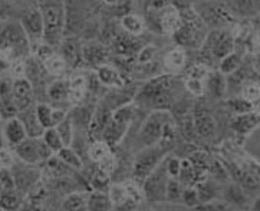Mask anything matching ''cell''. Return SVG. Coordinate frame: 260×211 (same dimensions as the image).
<instances>
[{"instance_id":"cell-5","label":"cell","mask_w":260,"mask_h":211,"mask_svg":"<svg viewBox=\"0 0 260 211\" xmlns=\"http://www.w3.org/2000/svg\"><path fill=\"white\" fill-rule=\"evenodd\" d=\"M171 150H173V141H168V139H161L155 145L143 148L135 157L134 164H133V177L135 181L144 183V180L167 158Z\"/></svg>"},{"instance_id":"cell-36","label":"cell","mask_w":260,"mask_h":211,"mask_svg":"<svg viewBox=\"0 0 260 211\" xmlns=\"http://www.w3.org/2000/svg\"><path fill=\"white\" fill-rule=\"evenodd\" d=\"M20 205V195L16 190H2L0 191V208L2 210H16Z\"/></svg>"},{"instance_id":"cell-57","label":"cell","mask_w":260,"mask_h":211,"mask_svg":"<svg viewBox=\"0 0 260 211\" xmlns=\"http://www.w3.org/2000/svg\"><path fill=\"white\" fill-rule=\"evenodd\" d=\"M254 66H256V69L260 72V56H257V59L254 62Z\"/></svg>"},{"instance_id":"cell-49","label":"cell","mask_w":260,"mask_h":211,"mask_svg":"<svg viewBox=\"0 0 260 211\" xmlns=\"http://www.w3.org/2000/svg\"><path fill=\"white\" fill-rule=\"evenodd\" d=\"M210 172H211V175L216 178V180H227V178L230 177L226 165L221 164V162H218V161H213V162H211V165H210Z\"/></svg>"},{"instance_id":"cell-43","label":"cell","mask_w":260,"mask_h":211,"mask_svg":"<svg viewBox=\"0 0 260 211\" xmlns=\"http://www.w3.org/2000/svg\"><path fill=\"white\" fill-rule=\"evenodd\" d=\"M181 201L187 207H190V208H194L196 205H199L200 204V197H199V193H197V188L196 187H187V188H184Z\"/></svg>"},{"instance_id":"cell-3","label":"cell","mask_w":260,"mask_h":211,"mask_svg":"<svg viewBox=\"0 0 260 211\" xmlns=\"http://www.w3.org/2000/svg\"><path fill=\"white\" fill-rule=\"evenodd\" d=\"M181 16V25L173 34L174 42L184 49H200L209 34V26L194 8L183 10Z\"/></svg>"},{"instance_id":"cell-26","label":"cell","mask_w":260,"mask_h":211,"mask_svg":"<svg viewBox=\"0 0 260 211\" xmlns=\"http://www.w3.org/2000/svg\"><path fill=\"white\" fill-rule=\"evenodd\" d=\"M121 29L133 36H141L145 30V22L141 16L135 13H126L121 17Z\"/></svg>"},{"instance_id":"cell-31","label":"cell","mask_w":260,"mask_h":211,"mask_svg":"<svg viewBox=\"0 0 260 211\" xmlns=\"http://www.w3.org/2000/svg\"><path fill=\"white\" fill-rule=\"evenodd\" d=\"M111 145H109L107 141H104V139H93V143L89 145V148H88V155H89V158L93 162H101L104 158H107L109 154H111Z\"/></svg>"},{"instance_id":"cell-6","label":"cell","mask_w":260,"mask_h":211,"mask_svg":"<svg viewBox=\"0 0 260 211\" xmlns=\"http://www.w3.org/2000/svg\"><path fill=\"white\" fill-rule=\"evenodd\" d=\"M173 122L171 115L166 110H154L143 122L138 132V141L143 148L158 144L166 134L167 127Z\"/></svg>"},{"instance_id":"cell-39","label":"cell","mask_w":260,"mask_h":211,"mask_svg":"<svg viewBox=\"0 0 260 211\" xmlns=\"http://www.w3.org/2000/svg\"><path fill=\"white\" fill-rule=\"evenodd\" d=\"M53 110L49 103H45V102H41V103H36V114H38V118L41 121L45 128H52L55 127L53 125Z\"/></svg>"},{"instance_id":"cell-28","label":"cell","mask_w":260,"mask_h":211,"mask_svg":"<svg viewBox=\"0 0 260 211\" xmlns=\"http://www.w3.org/2000/svg\"><path fill=\"white\" fill-rule=\"evenodd\" d=\"M93 112L95 108L91 105H75V110L71 112V119L74 121V125L75 127H85L89 128L91 125V121L93 118Z\"/></svg>"},{"instance_id":"cell-7","label":"cell","mask_w":260,"mask_h":211,"mask_svg":"<svg viewBox=\"0 0 260 211\" xmlns=\"http://www.w3.org/2000/svg\"><path fill=\"white\" fill-rule=\"evenodd\" d=\"M135 118V108L131 103H125L114 111V115L102 132L101 139L107 141L111 147H115L125 136L129 125Z\"/></svg>"},{"instance_id":"cell-33","label":"cell","mask_w":260,"mask_h":211,"mask_svg":"<svg viewBox=\"0 0 260 211\" xmlns=\"http://www.w3.org/2000/svg\"><path fill=\"white\" fill-rule=\"evenodd\" d=\"M197 193L200 197V203H209L216 200V197L218 194V187L214 181H207V180H203L202 183H199L197 186Z\"/></svg>"},{"instance_id":"cell-1","label":"cell","mask_w":260,"mask_h":211,"mask_svg":"<svg viewBox=\"0 0 260 211\" xmlns=\"http://www.w3.org/2000/svg\"><path fill=\"white\" fill-rule=\"evenodd\" d=\"M27 56H32V45L20 20L12 17L2 20L0 58L3 69H8L12 62L26 60Z\"/></svg>"},{"instance_id":"cell-24","label":"cell","mask_w":260,"mask_h":211,"mask_svg":"<svg viewBox=\"0 0 260 211\" xmlns=\"http://www.w3.org/2000/svg\"><path fill=\"white\" fill-rule=\"evenodd\" d=\"M185 63H187V52L181 46L171 49L164 56V66L171 74H176V72H180L181 69H184Z\"/></svg>"},{"instance_id":"cell-56","label":"cell","mask_w":260,"mask_h":211,"mask_svg":"<svg viewBox=\"0 0 260 211\" xmlns=\"http://www.w3.org/2000/svg\"><path fill=\"white\" fill-rule=\"evenodd\" d=\"M253 210H257L260 211V197L259 198H256V201L253 203V207H252Z\"/></svg>"},{"instance_id":"cell-52","label":"cell","mask_w":260,"mask_h":211,"mask_svg":"<svg viewBox=\"0 0 260 211\" xmlns=\"http://www.w3.org/2000/svg\"><path fill=\"white\" fill-rule=\"evenodd\" d=\"M13 162H15V157H13L12 151H9L6 147H3L2 152H0V167L2 168H12Z\"/></svg>"},{"instance_id":"cell-29","label":"cell","mask_w":260,"mask_h":211,"mask_svg":"<svg viewBox=\"0 0 260 211\" xmlns=\"http://www.w3.org/2000/svg\"><path fill=\"white\" fill-rule=\"evenodd\" d=\"M48 98L53 102L68 101L69 96V79H56L48 86Z\"/></svg>"},{"instance_id":"cell-40","label":"cell","mask_w":260,"mask_h":211,"mask_svg":"<svg viewBox=\"0 0 260 211\" xmlns=\"http://www.w3.org/2000/svg\"><path fill=\"white\" fill-rule=\"evenodd\" d=\"M108 193H109V197H111V201H112V204H114V208H117L118 205H121V204L125 201L126 198H129L125 183L111 186L109 187Z\"/></svg>"},{"instance_id":"cell-50","label":"cell","mask_w":260,"mask_h":211,"mask_svg":"<svg viewBox=\"0 0 260 211\" xmlns=\"http://www.w3.org/2000/svg\"><path fill=\"white\" fill-rule=\"evenodd\" d=\"M188 160L196 168L200 169V171H204L209 167V160H207V155L204 152H194Z\"/></svg>"},{"instance_id":"cell-4","label":"cell","mask_w":260,"mask_h":211,"mask_svg":"<svg viewBox=\"0 0 260 211\" xmlns=\"http://www.w3.org/2000/svg\"><path fill=\"white\" fill-rule=\"evenodd\" d=\"M176 76L159 75L150 79L137 93L135 101L138 105L154 110H167L171 101V88L176 86Z\"/></svg>"},{"instance_id":"cell-55","label":"cell","mask_w":260,"mask_h":211,"mask_svg":"<svg viewBox=\"0 0 260 211\" xmlns=\"http://www.w3.org/2000/svg\"><path fill=\"white\" fill-rule=\"evenodd\" d=\"M102 2H104L105 5H109V6H114V5H118V3H119L121 0H102Z\"/></svg>"},{"instance_id":"cell-47","label":"cell","mask_w":260,"mask_h":211,"mask_svg":"<svg viewBox=\"0 0 260 211\" xmlns=\"http://www.w3.org/2000/svg\"><path fill=\"white\" fill-rule=\"evenodd\" d=\"M242 96L249 102H257L260 99V85L259 84H249L242 89Z\"/></svg>"},{"instance_id":"cell-42","label":"cell","mask_w":260,"mask_h":211,"mask_svg":"<svg viewBox=\"0 0 260 211\" xmlns=\"http://www.w3.org/2000/svg\"><path fill=\"white\" fill-rule=\"evenodd\" d=\"M184 88L193 96H203L206 92V81L196 79V78H187L184 81Z\"/></svg>"},{"instance_id":"cell-19","label":"cell","mask_w":260,"mask_h":211,"mask_svg":"<svg viewBox=\"0 0 260 211\" xmlns=\"http://www.w3.org/2000/svg\"><path fill=\"white\" fill-rule=\"evenodd\" d=\"M82 56L86 65L101 66L108 59V49L98 42H89L82 45Z\"/></svg>"},{"instance_id":"cell-48","label":"cell","mask_w":260,"mask_h":211,"mask_svg":"<svg viewBox=\"0 0 260 211\" xmlns=\"http://www.w3.org/2000/svg\"><path fill=\"white\" fill-rule=\"evenodd\" d=\"M0 187H2V190H16V180L13 178L12 171H9V168H2Z\"/></svg>"},{"instance_id":"cell-30","label":"cell","mask_w":260,"mask_h":211,"mask_svg":"<svg viewBox=\"0 0 260 211\" xmlns=\"http://www.w3.org/2000/svg\"><path fill=\"white\" fill-rule=\"evenodd\" d=\"M62 210L79 211L88 210V194L85 193H72L65 197L63 203L60 205Z\"/></svg>"},{"instance_id":"cell-8","label":"cell","mask_w":260,"mask_h":211,"mask_svg":"<svg viewBox=\"0 0 260 211\" xmlns=\"http://www.w3.org/2000/svg\"><path fill=\"white\" fill-rule=\"evenodd\" d=\"M15 155L19 160L29 165H35L43 161H48L51 157H53L55 152L52 151L48 147V144L43 141V138H34V136H27L25 141L17 144L16 147H13Z\"/></svg>"},{"instance_id":"cell-37","label":"cell","mask_w":260,"mask_h":211,"mask_svg":"<svg viewBox=\"0 0 260 211\" xmlns=\"http://www.w3.org/2000/svg\"><path fill=\"white\" fill-rule=\"evenodd\" d=\"M42 138L43 141L48 144V147H49L55 154H58V152L65 147V144H63L62 138H60V135H59V132L56 131V128L55 127L46 128L45 132H43Z\"/></svg>"},{"instance_id":"cell-10","label":"cell","mask_w":260,"mask_h":211,"mask_svg":"<svg viewBox=\"0 0 260 211\" xmlns=\"http://www.w3.org/2000/svg\"><path fill=\"white\" fill-rule=\"evenodd\" d=\"M166 160L162 161L158 167L144 180L143 183L144 197L151 203H161V201L167 200L166 198V191H167V183L170 180V174L167 171Z\"/></svg>"},{"instance_id":"cell-16","label":"cell","mask_w":260,"mask_h":211,"mask_svg":"<svg viewBox=\"0 0 260 211\" xmlns=\"http://www.w3.org/2000/svg\"><path fill=\"white\" fill-rule=\"evenodd\" d=\"M193 119L197 135H200L202 138H210L216 134V121L206 108L197 107L193 111Z\"/></svg>"},{"instance_id":"cell-46","label":"cell","mask_w":260,"mask_h":211,"mask_svg":"<svg viewBox=\"0 0 260 211\" xmlns=\"http://www.w3.org/2000/svg\"><path fill=\"white\" fill-rule=\"evenodd\" d=\"M155 52H157V48L154 45H145L143 46V49L138 52L137 55V60L140 65H145V63H150L154 56H155Z\"/></svg>"},{"instance_id":"cell-41","label":"cell","mask_w":260,"mask_h":211,"mask_svg":"<svg viewBox=\"0 0 260 211\" xmlns=\"http://www.w3.org/2000/svg\"><path fill=\"white\" fill-rule=\"evenodd\" d=\"M183 187L181 183H178L176 178L170 177L167 183V191H166V198L168 201H180L183 198Z\"/></svg>"},{"instance_id":"cell-13","label":"cell","mask_w":260,"mask_h":211,"mask_svg":"<svg viewBox=\"0 0 260 211\" xmlns=\"http://www.w3.org/2000/svg\"><path fill=\"white\" fill-rule=\"evenodd\" d=\"M12 95L13 99L16 102L19 112L23 110H27L34 105V85L29 81V78L22 76V78H16L12 82Z\"/></svg>"},{"instance_id":"cell-20","label":"cell","mask_w":260,"mask_h":211,"mask_svg":"<svg viewBox=\"0 0 260 211\" xmlns=\"http://www.w3.org/2000/svg\"><path fill=\"white\" fill-rule=\"evenodd\" d=\"M60 46V53L63 55V58L67 59L68 66H79V63L84 62V56H82V46L76 38H65Z\"/></svg>"},{"instance_id":"cell-25","label":"cell","mask_w":260,"mask_h":211,"mask_svg":"<svg viewBox=\"0 0 260 211\" xmlns=\"http://www.w3.org/2000/svg\"><path fill=\"white\" fill-rule=\"evenodd\" d=\"M111 208H114V204L111 201L109 193L93 190L92 193L88 194V210L108 211Z\"/></svg>"},{"instance_id":"cell-44","label":"cell","mask_w":260,"mask_h":211,"mask_svg":"<svg viewBox=\"0 0 260 211\" xmlns=\"http://www.w3.org/2000/svg\"><path fill=\"white\" fill-rule=\"evenodd\" d=\"M230 108L233 110L236 115L237 114H244V112H250V111H254V107H253L252 102H249L247 99H244L243 96L242 98H237V99H232L229 102Z\"/></svg>"},{"instance_id":"cell-15","label":"cell","mask_w":260,"mask_h":211,"mask_svg":"<svg viewBox=\"0 0 260 211\" xmlns=\"http://www.w3.org/2000/svg\"><path fill=\"white\" fill-rule=\"evenodd\" d=\"M138 36H133V34L126 33L125 30L122 29L121 32H118L114 39H112V46H114V51L117 52L118 55L124 56V58H131V56H137L138 52L141 51L143 48H140L137 42Z\"/></svg>"},{"instance_id":"cell-34","label":"cell","mask_w":260,"mask_h":211,"mask_svg":"<svg viewBox=\"0 0 260 211\" xmlns=\"http://www.w3.org/2000/svg\"><path fill=\"white\" fill-rule=\"evenodd\" d=\"M56 155H58L59 158L63 161L67 165H69L72 169L79 171V169L82 168V160H81L79 154H78V152H76L71 145L63 147V148H62Z\"/></svg>"},{"instance_id":"cell-2","label":"cell","mask_w":260,"mask_h":211,"mask_svg":"<svg viewBox=\"0 0 260 211\" xmlns=\"http://www.w3.org/2000/svg\"><path fill=\"white\" fill-rule=\"evenodd\" d=\"M45 25L43 41L58 48L67 33V0H38Z\"/></svg>"},{"instance_id":"cell-14","label":"cell","mask_w":260,"mask_h":211,"mask_svg":"<svg viewBox=\"0 0 260 211\" xmlns=\"http://www.w3.org/2000/svg\"><path fill=\"white\" fill-rule=\"evenodd\" d=\"M260 125V112L250 111L244 114H237L235 118L232 119V129L239 136H247L252 134L256 128Z\"/></svg>"},{"instance_id":"cell-27","label":"cell","mask_w":260,"mask_h":211,"mask_svg":"<svg viewBox=\"0 0 260 211\" xmlns=\"http://www.w3.org/2000/svg\"><path fill=\"white\" fill-rule=\"evenodd\" d=\"M223 198L229 205H236V207H243L247 204V197L242 190V186L239 184H227L223 188Z\"/></svg>"},{"instance_id":"cell-23","label":"cell","mask_w":260,"mask_h":211,"mask_svg":"<svg viewBox=\"0 0 260 211\" xmlns=\"http://www.w3.org/2000/svg\"><path fill=\"white\" fill-rule=\"evenodd\" d=\"M96 75H98V79L101 81V84L104 86H108V88H122L124 86V79L119 74L115 66L112 65H107L104 63L101 66L96 68Z\"/></svg>"},{"instance_id":"cell-45","label":"cell","mask_w":260,"mask_h":211,"mask_svg":"<svg viewBox=\"0 0 260 211\" xmlns=\"http://www.w3.org/2000/svg\"><path fill=\"white\" fill-rule=\"evenodd\" d=\"M209 74L210 71L207 65H204V63H196L193 66H190V69L187 71V78H196V79L206 81Z\"/></svg>"},{"instance_id":"cell-54","label":"cell","mask_w":260,"mask_h":211,"mask_svg":"<svg viewBox=\"0 0 260 211\" xmlns=\"http://www.w3.org/2000/svg\"><path fill=\"white\" fill-rule=\"evenodd\" d=\"M171 3H173V6H176L180 12L194 8L193 0H171Z\"/></svg>"},{"instance_id":"cell-58","label":"cell","mask_w":260,"mask_h":211,"mask_svg":"<svg viewBox=\"0 0 260 211\" xmlns=\"http://www.w3.org/2000/svg\"><path fill=\"white\" fill-rule=\"evenodd\" d=\"M150 3H151V0H144V9H147L150 6Z\"/></svg>"},{"instance_id":"cell-18","label":"cell","mask_w":260,"mask_h":211,"mask_svg":"<svg viewBox=\"0 0 260 211\" xmlns=\"http://www.w3.org/2000/svg\"><path fill=\"white\" fill-rule=\"evenodd\" d=\"M88 91V76L84 72H75L69 78V96L68 102L71 105H79L84 101L85 93Z\"/></svg>"},{"instance_id":"cell-38","label":"cell","mask_w":260,"mask_h":211,"mask_svg":"<svg viewBox=\"0 0 260 211\" xmlns=\"http://www.w3.org/2000/svg\"><path fill=\"white\" fill-rule=\"evenodd\" d=\"M55 128H56V131H58L59 135L62 138V141L65 144V147L71 145L72 141H74V128H75L74 121L71 119V117L68 115V118L63 119V121H62L60 124H58Z\"/></svg>"},{"instance_id":"cell-9","label":"cell","mask_w":260,"mask_h":211,"mask_svg":"<svg viewBox=\"0 0 260 211\" xmlns=\"http://www.w3.org/2000/svg\"><path fill=\"white\" fill-rule=\"evenodd\" d=\"M236 38L224 27L211 29L203 43L202 49L209 52L216 60H221L224 56L235 52Z\"/></svg>"},{"instance_id":"cell-51","label":"cell","mask_w":260,"mask_h":211,"mask_svg":"<svg viewBox=\"0 0 260 211\" xmlns=\"http://www.w3.org/2000/svg\"><path fill=\"white\" fill-rule=\"evenodd\" d=\"M167 171L170 174V177L177 178L180 177V172H181V161L178 158H167Z\"/></svg>"},{"instance_id":"cell-11","label":"cell","mask_w":260,"mask_h":211,"mask_svg":"<svg viewBox=\"0 0 260 211\" xmlns=\"http://www.w3.org/2000/svg\"><path fill=\"white\" fill-rule=\"evenodd\" d=\"M20 23L25 27L26 33L29 36V41L32 45V52L34 49L41 45L45 36V25H43V17L41 13V9L38 6V0L34 6H27L26 10H23V13L19 17Z\"/></svg>"},{"instance_id":"cell-21","label":"cell","mask_w":260,"mask_h":211,"mask_svg":"<svg viewBox=\"0 0 260 211\" xmlns=\"http://www.w3.org/2000/svg\"><path fill=\"white\" fill-rule=\"evenodd\" d=\"M17 117L22 119V122L25 124L27 135L34 136V138H41L43 135V132H45L46 128L43 127L42 124H41V121H39V118H38L36 105H32L27 110L20 111Z\"/></svg>"},{"instance_id":"cell-35","label":"cell","mask_w":260,"mask_h":211,"mask_svg":"<svg viewBox=\"0 0 260 211\" xmlns=\"http://www.w3.org/2000/svg\"><path fill=\"white\" fill-rule=\"evenodd\" d=\"M242 65V58L237 52H232L230 55L224 56L223 59L220 60L218 65V71L224 75H232L233 72H236L237 69L240 68Z\"/></svg>"},{"instance_id":"cell-32","label":"cell","mask_w":260,"mask_h":211,"mask_svg":"<svg viewBox=\"0 0 260 211\" xmlns=\"http://www.w3.org/2000/svg\"><path fill=\"white\" fill-rule=\"evenodd\" d=\"M43 65H45V71H46L48 74H51V75L53 76H59L67 71L68 62L67 59L63 58L62 53H58V52H56V53L52 55L49 59L45 60Z\"/></svg>"},{"instance_id":"cell-17","label":"cell","mask_w":260,"mask_h":211,"mask_svg":"<svg viewBox=\"0 0 260 211\" xmlns=\"http://www.w3.org/2000/svg\"><path fill=\"white\" fill-rule=\"evenodd\" d=\"M3 136H5V141L10 147H16L17 144L25 141L29 135H27V131H26L25 124L22 122V119L19 118V117H15V118L5 121Z\"/></svg>"},{"instance_id":"cell-53","label":"cell","mask_w":260,"mask_h":211,"mask_svg":"<svg viewBox=\"0 0 260 211\" xmlns=\"http://www.w3.org/2000/svg\"><path fill=\"white\" fill-rule=\"evenodd\" d=\"M173 3H171V0H151V3H150V6L145 9V12L147 10H154V12H159V10H162V9L168 8V6H171Z\"/></svg>"},{"instance_id":"cell-22","label":"cell","mask_w":260,"mask_h":211,"mask_svg":"<svg viewBox=\"0 0 260 211\" xmlns=\"http://www.w3.org/2000/svg\"><path fill=\"white\" fill-rule=\"evenodd\" d=\"M206 89L216 99L224 98V95L227 93V81L224 74H221L220 71H210L206 79Z\"/></svg>"},{"instance_id":"cell-12","label":"cell","mask_w":260,"mask_h":211,"mask_svg":"<svg viewBox=\"0 0 260 211\" xmlns=\"http://www.w3.org/2000/svg\"><path fill=\"white\" fill-rule=\"evenodd\" d=\"M150 12L155 15V26H157V30L159 33L173 36L181 25V20H183L181 12L173 5L159 10V12H154V10H150Z\"/></svg>"}]
</instances>
